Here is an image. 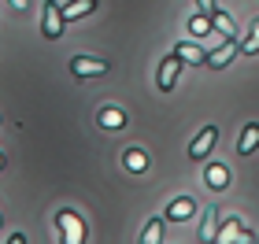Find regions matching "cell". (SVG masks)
Returning <instances> with one entry per match:
<instances>
[{
	"label": "cell",
	"instance_id": "20",
	"mask_svg": "<svg viewBox=\"0 0 259 244\" xmlns=\"http://www.w3.org/2000/svg\"><path fill=\"white\" fill-rule=\"evenodd\" d=\"M200 4V11H204V15H211V11H215V0H196Z\"/></svg>",
	"mask_w": 259,
	"mask_h": 244
},
{
	"label": "cell",
	"instance_id": "5",
	"mask_svg": "<svg viewBox=\"0 0 259 244\" xmlns=\"http://www.w3.org/2000/svg\"><path fill=\"white\" fill-rule=\"evenodd\" d=\"M178 71H182V60H178V52H170L167 60L159 63V89H163V92H170V89H174V81H178Z\"/></svg>",
	"mask_w": 259,
	"mask_h": 244
},
{
	"label": "cell",
	"instance_id": "4",
	"mask_svg": "<svg viewBox=\"0 0 259 244\" xmlns=\"http://www.w3.org/2000/svg\"><path fill=\"white\" fill-rule=\"evenodd\" d=\"M41 33L49 41H56L63 33V15H60V8H56V0H45V22H41Z\"/></svg>",
	"mask_w": 259,
	"mask_h": 244
},
{
	"label": "cell",
	"instance_id": "12",
	"mask_svg": "<svg viewBox=\"0 0 259 244\" xmlns=\"http://www.w3.org/2000/svg\"><path fill=\"white\" fill-rule=\"evenodd\" d=\"M93 8H97V0H70V4L60 11V15H63V22H70V19H81V15H89Z\"/></svg>",
	"mask_w": 259,
	"mask_h": 244
},
{
	"label": "cell",
	"instance_id": "8",
	"mask_svg": "<svg viewBox=\"0 0 259 244\" xmlns=\"http://www.w3.org/2000/svg\"><path fill=\"white\" fill-rule=\"evenodd\" d=\"M211 244H248V233H241V222H237V218H230L226 229H222V237H215Z\"/></svg>",
	"mask_w": 259,
	"mask_h": 244
},
{
	"label": "cell",
	"instance_id": "1",
	"mask_svg": "<svg viewBox=\"0 0 259 244\" xmlns=\"http://www.w3.org/2000/svg\"><path fill=\"white\" fill-rule=\"evenodd\" d=\"M56 222H60V229H63V244H81L85 226H81V218L74 211H60V215H56Z\"/></svg>",
	"mask_w": 259,
	"mask_h": 244
},
{
	"label": "cell",
	"instance_id": "11",
	"mask_svg": "<svg viewBox=\"0 0 259 244\" xmlns=\"http://www.w3.org/2000/svg\"><path fill=\"white\" fill-rule=\"evenodd\" d=\"M211 26H215L219 33H222V37H237V22H233L230 15H226V11H211Z\"/></svg>",
	"mask_w": 259,
	"mask_h": 244
},
{
	"label": "cell",
	"instance_id": "18",
	"mask_svg": "<svg viewBox=\"0 0 259 244\" xmlns=\"http://www.w3.org/2000/svg\"><path fill=\"white\" fill-rule=\"evenodd\" d=\"M241 48H244V52H259V19L252 22V37H248V41H244V44H241Z\"/></svg>",
	"mask_w": 259,
	"mask_h": 244
},
{
	"label": "cell",
	"instance_id": "7",
	"mask_svg": "<svg viewBox=\"0 0 259 244\" xmlns=\"http://www.w3.org/2000/svg\"><path fill=\"white\" fill-rule=\"evenodd\" d=\"M255 148H259V126H255V122H248V126H244V130H241L237 152H241V156H252Z\"/></svg>",
	"mask_w": 259,
	"mask_h": 244
},
{
	"label": "cell",
	"instance_id": "2",
	"mask_svg": "<svg viewBox=\"0 0 259 244\" xmlns=\"http://www.w3.org/2000/svg\"><path fill=\"white\" fill-rule=\"evenodd\" d=\"M70 71L78 78H100V74H108V63L93 60V56H74V60H70Z\"/></svg>",
	"mask_w": 259,
	"mask_h": 244
},
{
	"label": "cell",
	"instance_id": "19",
	"mask_svg": "<svg viewBox=\"0 0 259 244\" xmlns=\"http://www.w3.org/2000/svg\"><path fill=\"white\" fill-rule=\"evenodd\" d=\"M189 30H193V33H207V30H211V15H196V19L189 22Z\"/></svg>",
	"mask_w": 259,
	"mask_h": 244
},
{
	"label": "cell",
	"instance_id": "16",
	"mask_svg": "<svg viewBox=\"0 0 259 244\" xmlns=\"http://www.w3.org/2000/svg\"><path fill=\"white\" fill-rule=\"evenodd\" d=\"M226 181H230V170L226 167H207V185H211V189H222Z\"/></svg>",
	"mask_w": 259,
	"mask_h": 244
},
{
	"label": "cell",
	"instance_id": "24",
	"mask_svg": "<svg viewBox=\"0 0 259 244\" xmlns=\"http://www.w3.org/2000/svg\"><path fill=\"white\" fill-rule=\"evenodd\" d=\"M255 244H259V237H255Z\"/></svg>",
	"mask_w": 259,
	"mask_h": 244
},
{
	"label": "cell",
	"instance_id": "22",
	"mask_svg": "<svg viewBox=\"0 0 259 244\" xmlns=\"http://www.w3.org/2000/svg\"><path fill=\"white\" fill-rule=\"evenodd\" d=\"M8 244H26V237H22V233H11V240Z\"/></svg>",
	"mask_w": 259,
	"mask_h": 244
},
{
	"label": "cell",
	"instance_id": "14",
	"mask_svg": "<svg viewBox=\"0 0 259 244\" xmlns=\"http://www.w3.org/2000/svg\"><path fill=\"white\" fill-rule=\"evenodd\" d=\"M193 200H189V196H182V200H174L170 207H167V218H174V222H178V218H189L193 215Z\"/></svg>",
	"mask_w": 259,
	"mask_h": 244
},
{
	"label": "cell",
	"instance_id": "15",
	"mask_svg": "<svg viewBox=\"0 0 259 244\" xmlns=\"http://www.w3.org/2000/svg\"><path fill=\"white\" fill-rule=\"evenodd\" d=\"M122 163H126V170H134V174H141L148 167V159H145V152H137V148H130V152L122 156Z\"/></svg>",
	"mask_w": 259,
	"mask_h": 244
},
{
	"label": "cell",
	"instance_id": "23",
	"mask_svg": "<svg viewBox=\"0 0 259 244\" xmlns=\"http://www.w3.org/2000/svg\"><path fill=\"white\" fill-rule=\"evenodd\" d=\"M0 170H4V156H0Z\"/></svg>",
	"mask_w": 259,
	"mask_h": 244
},
{
	"label": "cell",
	"instance_id": "13",
	"mask_svg": "<svg viewBox=\"0 0 259 244\" xmlns=\"http://www.w3.org/2000/svg\"><path fill=\"white\" fill-rule=\"evenodd\" d=\"M141 244H163V218H148L145 233H141Z\"/></svg>",
	"mask_w": 259,
	"mask_h": 244
},
{
	"label": "cell",
	"instance_id": "3",
	"mask_svg": "<svg viewBox=\"0 0 259 244\" xmlns=\"http://www.w3.org/2000/svg\"><path fill=\"white\" fill-rule=\"evenodd\" d=\"M215 141H219V130L215 126H204V130L193 137V144H189V159H204L211 148H215Z\"/></svg>",
	"mask_w": 259,
	"mask_h": 244
},
{
	"label": "cell",
	"instance_id": "10",
	"mask_svg": "<svg viewBox=\"0 0 259 244\" xmlns=\"http://www.w3.org/2000/svg\"><path fill=\"white\" fill-rule=\"evenodd\" d=\"M174 52H178V60H182V63H207V52L200 48V44H189V41H182Z\"/></svg>",
	"mask_w": 259,
	"mask_h": 244
},
{
	"label": "cell",
	"instance_id": "21",
	"mask_svg": "<svg viewBox=\"0 0 259 244\" xmlns=\"http://www.w3.org/2000/svg\"><path fill=\"white\" fill-rule=\"evenodd\" d=\"M8 4L15 8V11H26V8H30V0H8Z\"/></svg>",
	"mask_w": 259,
	"mask_h": 244
},
{
	"label": "cell",
	"instance_id": "9",
	"mask_svg": "<svg viewBox=\"0 0 259 244\" xmlns=\"http://www.w3.org/2000/svg\"><path fill=\"white\" fill-rule=\"evenodd\" d=\"M97 122L104 126V130H122V126H126V111L122 108H104L97 115Z\"/></svg>",
	"mask_w": 259,
	"mask_h": 244
},
{
	"label": "cell",
	"instance_id": "17",
	"mask_svg": "<svg viewBox=\"0 0 259 244\" xmlns=\"http://www.w3.org/2000/svg\"><path fill=\"white\" fill-rule=\"evenodd\" d=\"M200 240H215V211H207V222L204 226H200Z\"/></svg>",
	"mask_w": 259,
	"mask_h": 244
},
{
	"label": "cell",
	"instance_id": "6",
	"mask_svg": "<svg viewBox=\"0 0 259 244\" xmlns=\"http://www.w3.org/2000/svg\"><path fill=\"white\" fill-rule=\"evenodd\" d=\"M233 56H237V37H226V44H222V48H215L207 56V67H215V71H222V67H226Z\"/></svg>",
	"mask_w": 259,
	"mask_h": 244
}]
</instances>
